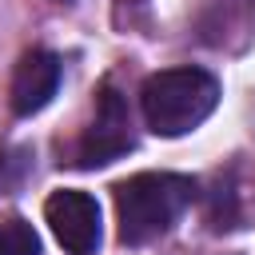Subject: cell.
Listing matches in <instances>:
<instances>
[{
    "label": "cell",
    "mask_w": 255,
    "mask_h": 255,
    "mask_svg": "<svg viewBox=\"0 0 255 255\" xmlns=\"http://www.w3.org/2000/svg\"><path fill=\"white\" fill-rule=\"evenodd\" d=\"M195 183L187 175L171 171H139L116 183V219H120V243L128 247H147L171 223L183 215L191 203Z\"/></svg>",
    "instance_id": "obj_1"
},
{
    "label": "cell",
    "mask_w": 255,
    "mask_h": 255,
    "mask_svg": "<svg viewBox=\"0 0 255 255\" xmlns=\"http://www.w3.org/2000/svg\"><path fill=\"white\" fill-rule=\"evenodd\" d=\"M60 88V60L44 48H32L20 56L16 72H12V112L16 116H36L40 108H48V100Z\"/></svg>",
    "instance_id": "obj_5"
},
{
    "label": "cell",
    "mask_w": 255,
    "mask_h": 255,
    "mask_svg": "<svg viewBox=\"0 0 255 255\" xmlns=\"http://www.w3.org/2000/svg\"><path fill=\"white\" fill-rule=\"evenodd\" d=\"M0 255H40V235L24 219H0Z\"/></svg>",
    "instance_id": "obj_6"
},
{
    "label": "cell",
    "mask_w": 255,
    "mask_h": 255,
    "mask_svg": "<svg viewBox=\"0 0 255 255\" xmlns=\"http://www.w3.org/2000/svg\"><path fill=\"white\" fill-rule=\"evenodd\" d=\"M139 104L155 135H187L215 112L219 84L203 68H167V72L147 76Z\"/></svg>",
    "instance_id": "obj_2"
},
{
    "label": "cell",
    "mask_w": 255,
    "mask_h": 255,
    "mask_svg": "<svg viewBox=\"0 0 255 255\" xmlns=\"http://www.w3.org/2000/svg\"><path fill=\"white\" fill-rule=\"evenodd\" d=\"M44 219L68 255H96L100 247V207L84 191H56L44 203Z\"/></svg>",
    "instance_id": "obj_3"
},
{
    "label": "cell",
    "mask_w": 255,
    "mask_h": 255,
    "mask_svg": "<svg viewBox=\"0 0 255 255\" xmlns=\"http://www.w3.org/2000/svg\"><path fill=\"white\" fill-rule=\"evenodd\" d=\"M131 147V120H128V104L120 100V92H104L100 104H96V116L80 139V151L76 159L84 167H104L112 159H120L124 151Z\"/></svg>",
    "instance_id": "obj_4"
}]
</instances>
